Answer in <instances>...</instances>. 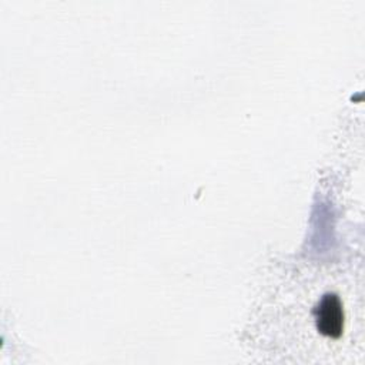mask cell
I'll return each mask as SVG.
<instances>
[{"instance_id":"6da1fadb","label":"cell","mask_w":365,"mask_h":365,"mask_svg":"<svg viewBox=\"0 0 365 365\" xmlns=\"http://www.w3.org/2000/svg\"><path fill=\"white\" fill-rule=\"evenodd\" d=\"M317 331L328 339H339L345 327V312L336 294H325L312 309Z\"/></svg>"}]
</instances>
